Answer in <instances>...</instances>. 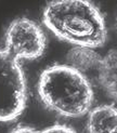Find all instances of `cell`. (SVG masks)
Wrapping results in <instances>:
<instances>
[{"mask_svg":"<svg viewBox=\"0 0 117 133\" xmlns=\"http://www.w3.org/2000/svg\"><path fill=\"white\" fill-rule=\"evenodd\" d=\"M43 24L63 41L75 45L100 48L107 39L105 19L87 0H57L46 6Z\"/></svg>","mask_w":117,"mask_h":133,"instance_id":"1","label":"cell"},{"mask_svg":"<svg viewBox=\"0 0 117 133\" xmlns=\"http://www.w3.org/2000/svg\"><path fill=\"white\" fill-rule=\"evenodd\" d=\"M38 93L47 108L68 118L86 115L94 98L88 79L68 65L44 69L39 78Z\"/></svg>","mask_w":117,"mask_h":133,"instance_id":"2","label":"cell"},{"mask_svg":"<svg viewBox=\"0 0 117 133\" xmlns=\"http://www.w3.org/2000/svg\"><path fill=\"white\" fill-rule=\"evenodd\" d=\"M27 85L18 59L0 50V122L12 121L23 112Z\"/></svg>","mask_w":117,"mask_h":133,"instance_id":"3","label":"cell"},{"mask_svg":"<svg viewBox=\"0 0 117 133\" xmlns=\"http://www.w3.org/2000/svg\"><path fill=\"white\" fill-rule=\"evenodd\" d=\"M47 39L41 27L29 18L14 19L5 31V50L17 59H36L46 50Z\"/></svg>","mask_w":117,"mask_h":133,"instance_id":"4","label":"cell"},{"mask_svg":"<svg viewBox=\"0 0 117 133\" xmlns=\"http://www.w3.org/2000/svg\"><path fill=\"white\" fill-rule=\"evenodd\" d=\"M87 130L90 133H117V109L112 105H101L90 111Z\"/></svg>","mask_w":117,"mask_h":133,"instance_id":"5","label":"cell"},{"mask_svg":"<svg viewBox=\"0 0 117 133\" xmlns=\"http://www.w3.org/2000/svg\"><path fill=\"white\" fill-rule=\"evenodd\" d=\"M99 82L107 95L117 102V50L109 51L99 64Z\"/></svg>","mask_w":117,"mask_h":133,"instance_id":"6","label":"cell"},{"mask_svg":"<svg viewBox=\"0 0 117 133\" xmlns=\"http://www.w3.org/2000/svg\"><path fill=\"white\" fill-rule=\"evenodd\" d=\"M101 55L92 48L76 45L70 49L66 54V62L68 66L79 71H87L99 67Z\"/></svg>","mask_w":117,"mask_h":133,"instance_id":"7","label":"cell"},{"mask_svg":"<svg viewBox=\"0 0 117 133\" xmlns=\"http://www.w3.org/2000/svg\"><path fill=\"white\" fill-rule=\"evenodd\" d=\"M42 133H58V132H63V133H75L76 131L74 129H72L70 127H67L65 124H54L51 125V127H48L47 129H44L41 131Z\"/></svg>","mask_w":117,"mask_h":133,"instance_id":"8","label":"cell"},{"mask_svg":"<svg viewBox=\"0 0 117 133\" xmlns=\"http://www.w3.org/2000/svg\"><path fill=\"white\" fill-rule=\"evenodd\" d=\"M12 133H35L38 132L36 129L28 127V125H24V124H18L15 129H13L11 131Z\"/></svg>","mask_w":117,"mask_h":133,"instance_id":"9","label":"cell"},{"mask_svg":"<svg viewBox=\"0 0 117 133\" xmlns=\"http://www.w3.org/2000/svg\"><path fill=\"white\" fill-rule=\"evenodd\" d=\"M116 27H117V16H116Z\"/></svg>","mask_w":117,"mask_h":133,"instance_id":"10","label":"cell"}]
</instances>
